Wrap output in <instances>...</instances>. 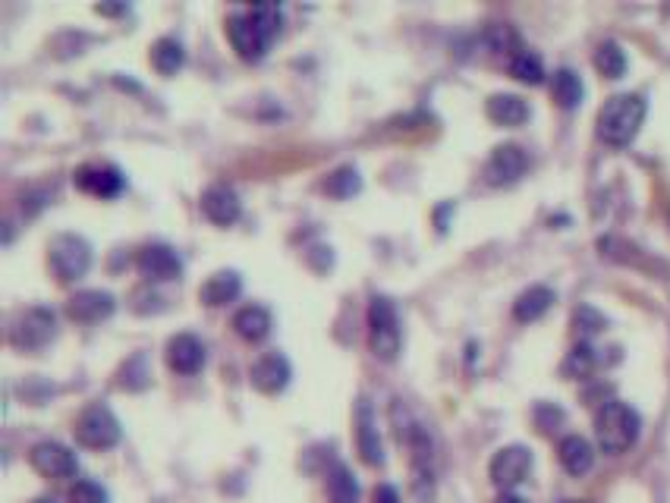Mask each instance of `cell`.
Segmentation results:
<instances>
[{
	"label": "cell",
	"instance_id": "4dcf8cb0",
	"mask_svg": "<svg viewBox=\"0 0 670 503\" xmlns=\"http://www.w3.org/2000/svg\"><path fill=\"white\" fill-rule=\"evenodd\" d=\"M70 503H107V494L95 481H76L70 488Z\"/></svg>",
	"mask_w": 670,
	"mask_h": 503
},
{
	"label": "cell",
	"instance_id": "8fae6325",
	"mask_svg": "<svg viewBox=\"0 0 670 503\" xmlns=\"http://www.w3.org/2000/svg\"><path fill=\"white\" fill-rule=\"evenodd\" d=\"M139 271H142L145 280L164 283V280H177L183 274V261L170 246L155 243V246H145L139 252Z\"/></svg>",
	"mask_w": 670,
	"mask_h": 503
},
{
	"label": "cell",
	"instance_id": "1f68e13d",
	"mask_svg": "<svg viewBox=\"0 0 670 503\" xmlns=\"http://www.w3.org/2000/svg\"><path fill=\"white\" fill-rule=\"evenodd\" d=\"M576 327L582 334H598L608 327V318H604L601 312H595L592 305H582V309L576 312Z\"/></svg>",
	"mask_w": 670,
	"mask_h": 503
},
{
	"label": "cell",
	"instance_id": "ba28073f",
	"mask_svg": "<svg viewBox=\"0 0 670 503\" xmlns=\"http://www.w3.org/2000/svg\"><path fill=\"white\" fill-rule=\"evenodd\" d=\"M227 35H230V45L233 51L240 54L243 60H262L268 45H271V35L255 23L249 13H236L227 19Z\"/></svg>",
	"mask_w": 670,
	"mask_h": 503
},
{
	"label": "cell",
	"instance_id": "d4e9b609",
	"mask_svg": "<svg viewBox=\"0 0 670 503\" xmlns=\"http://www.w3.org/2000/svg\"><path fill=\"white\" fill-rule=\"evenodd\" d=\"M510 73H513L516 79H520V82H526V85L545 82L542 57H538L535 51H529V48H516V51L510 54Z\"/></svg>",
	"mask_w": 670,
	"mask_h": 503
},
{
	"label": "cell",
	"instance_id": "2e32d148",
	"mask_svg": "<svg viewBox=\"0 0 670 503\" xmlns=\"http://www.w3.org/2000/svg\"><path fill=\"white\" fill-rule=\"evenodd\" d=\"M249 378L262 393H280L290 384V362L280 353H268L252 365Z\"/></svg>",
	"mask_w": 670,
	"mask_h": 503
},
{
	"label": "cell",
	"instance_id": "484cf974",
	"mask_svg": "<svg viewBox=\"0 0 670 503\" xmlns=\"http://www.w3.org/2000/svg\"><path fill=\"white\" fill-rule=\"evenodd\" d=\"M595 368H598V349L586 340L576 343L564 359V375L570 378H589Z\"/></svg>",
	"mask_w": 670,
	"mask_h": 503
},
{
	"label": "cell",
	"instance_id": "e575fe53",
	"mask_svg": "<svg viewBox=\"0 0 670 503\" xmlns=\"http://www.w3.org/2000/svg\"><path fill=\"white\" fill-rule=\"evenodd\" d=\"M35 503H54V500H48V497H38Z\"/></svg>",
	"mask_w": 670,
	"mask_h": 503
},
{
	"label": "cell",
	"instance_id": "5bb4252c",
	"mask_svg": "<svg viewBox=\"0 0 670 503\" xmlns=\"http://www.w3.org/2000/svg\"><path fill=\"white\" fill-rule=\"evenodd\" d=\"M167 365L177 375H199L205 365V343L196 334H177L167 343Z\"/></svg>",
	"mask_w": 670,
	"mask_h": 503
},
{
	"label": "cell",
	"instance_id": "cb8c5ba5",
	"mask_svg": "<svg viewBox=\"0 0 670 503\" xmlns=\"http://www.w3.org/2000/svg\"><path fill=\"white\" fill-rule=\"evenodd\" d=\"M183 60H186V54L177 38H158L155 48H151V63H155V70L161 76H174L183 67Z\"/></svg>",
	"mask_w": 670,
	"mask_h": 503
},
{
	"label": "cell",
	"instance_id": "52a82bcc",
	"mask_svg": "<svg viewBox=\"0 0 670 503\" xmlns=\"http://www.w3.org/2000/svg\"><path fill=\"white\" fill-rule=\"evenodd\" d=\"M57 334V318L51 309L45 305H35V309H26L23 315L16 318L13 331H10V340L13 346L19 349H41L48 346Z\"/></svg>",
	"mask_w": 670,
	"mask_h": 503
},
{
	"label": "cell",
	"instance_id": "e0dca14e",
	"mask_svg": "<svg viewBox=\"0 0 670 503\" xmlns=\"http://www.w3.org/2000/svg\"><path fill=\"white\" fill-rule=\"evenodd\" d=\"M557 456H560V466H564L576 478L586 475L592 469V463H595L592 444L586 441V437H579V434H567L564 441H560V447H557Z\"/></svg>",
	"mask_w": 670,
	"mask_h": 503
},
{
	"label": "cell",
	"instance_id": "7a4b0ae2",
	"mask_svg": "<svg viewBox=\"0 0 670 503\" xmlns=\"http://www.w3.org/2000/svg\"><path fill=\"white\" fill-rule=\"evenodd\" d=\"M639 428H642L639 412L630 403H620V400H608L595 415V437L604 453L630 450L639 437Z\"/></svg>",
	"mask_w": 670,
	"mask_h": 503
},
{
	"label": "cell",
	"instance_id": "836d02e7",
	"mask_svg": "<svg viewBox=\"0 0 670 503\" xmlns=\"http://www.w3.org/2000/svg\"><path fill=\"white\" fill-rule=\"evenodd\" d=\"M494 503H529V500H526V497H520V494H513V491H510V494H501V497H497Z\"/></svg>",
	"mask_w": 670,
	"mask_h": 503
},
{
	"label": "cell",
	"instance_id": "ac0fdd59",
	"mask_svg": "<svg viewBox=\"0 0 670 503\" xmlns=\"http://www.w3.org/2000/svg\"><path fill=\"white\" fill-rule=\"evenodd\" d=\"M356 437H359V453L369 466H381L384 463V453H381V441H378V428H375V419H372V406L369 403H359V412H356Z\"/></svg>",
	"mask_w": 670,
	"mask_h": 503
},
{
	"label": "cell",
	"instance_id": "44dd1931",
	"mask_svg": "<svg viewBox=\"0 0 670 503\" xmlns=\"http://www.w3.org/2000/svg\"><path fill=\"white\" fill-rule=\"evenodd\" d=\"M488 117L497 126H523L529 120V104L520 95H510V92L491 95L488 98Z\"/></svg>",
	"mask_w": 670,
	"mask_h": 503
},
{
	"label": "cell",
	"instance_id": "277c9868",
	"mask_svg": "<svg viewBox=\"0 0 670 503\" xmlns=\"http://www.w3.org/2000/svg\"><path fill=\"white\" fill-rule=\"evenodd\" d=\"M76 441L82 447H89V450H107V447H114L120 441V422H117V415L107 409V406H101V403L89 406L76 419Z\"/></svg>",
	"mask_w": 670,
	"mask_h": 503
},
{
	"label": "cell",
	"instance_id": "d6986e66",
	"mask_svg": "<svg viewBox=\"0 0 670 503\" xmlns=\"http://www.w3.org/2000/svg\"><path fill=\"white\" fill-rule=\"evenodd\" d=\"M233 327L243 340L262 343L271 334L274 321H271V312L265 309V305H246V309H240L233 315Z\"/></svg>",
	"mask_w": 670,
	"mask_h": 503
},
{
	"label": "cell",
	"instance_id": "9c48e42d",
	"mask_svg": "<svg viewBox=\"0 0 670 503\" xmlns=\"http://www.w3.org/2000/svg\"><path fill=\"white\" fill-rule=\"evenodd\" d=\"M529 170V155L520 145H497L485 164V180L491 186H513Z\"/></svg>",
	"mask_w": 670,
	"mask_h": 503
},
{
	"label": "cell",
	"instance_id": "5b68a950",
	"mask_svg": "<svg viewBox=\"0 0 670 503\" xmlns=\"http://www.w3.org/2000/svg\"><path fill=\"white\" fill-rule=\"evenodd\" d=\"M89 265H92V246L85 243L82 236L63 233V236H57L54 243H51V268H54V274L63 283L85 277Z\"/></svg>",
	"mask_w": 670,
	"mask_h": 503
},
{
	"label": "cell",
	"instance_id": "7c38bea8",
	"mask_svg": "<svg viewBox=\"0 0 670 503\" xmlns=\"http://www.w3.org/2000/svg\"><path fill=\"white\" fill-rule=\"evenodd\" d=\"M76 186L92 195H101V199H114V195L123 192L126 177L114 164H85L76 170Z\"/></svg>",
	"mask_w": 670,
	"mask_h": 503
},
{
	"label": "cell",
	"instance_id": "8992f818",
	"mask_svg": "<svg viewBox=\"0 0 670 503\" xmlns=\"http://www.w3.org/2000/svg\"><path fill=\"white\" fill-rule=\"evenodd\" d=\"M532 472V453L529 447L523 444H510L504 450H497L491 466H488V475H491V485L501 488L504 494H510L516 485H523Z\"/></svg>",
	"mask_w": 670,
	"mask_h": 503
},
{
	"label": "cell",
	"instance_id": "4fadbf2b",
	"mask_svg": "<svg viewBox=\"0 0 670 503\" xmlns=\"http://www.w3.org/2000/svg\"><path fill=\"white\" fill-rule=\"evenodd\" d=\"M114 309H117L114 296L104 290H79L67 302V315L79 324H98L104 318H111Z\"/></svg>",
	"mask_w": 670,
	"mask_h": 503
},
{
	"label": "cell",
	"instance_id": "603a6c76",
	"mask_svg": "<svg viewBox=\"0 0 670 503\" xmlns=\"http://www.w3.org/2000/svg\"><path fill=\"white\" fill-rule=\"evenodd\" d=\"M551 92H554V101L560 107H567V111H573V107H579L582 95H586V85H582V79L573 73V70H557L554 79H551Z\"/></svg>",
	"mask_w": 670,
	"mask_h": 503
},
{
	"label": "cell",
	"instance_id": "d6a6232c",
	"mask_svg": "<svg viewBox=\"0 0 670 503\" xmlns=\"http://www.w3.org/2000/svg\"><path fill=\"white\" fill-rule=\"evenodd\" d=\"M375 503H400L397 488H391V485H378V488H375Z\"/></svg>",
	"mask_w": 670,
	"mask_h": 503
},
{
	"label": "cell",
	"instance_id": "3957f363",
	"mask_svg": "<svg viewBox=\"0 0 670 503\" xmlns=\"http://www.w3.org/2000/svg\"><path fill=\"white\" fill-rule=\"evenodd\" d=\"M400 318L394 302L387 296H375L369 302V346L381 362H394L400 353Z\"/></svg>",
	"mask_w": 670,
	"mask_h": 503
},
{
	"label": "cell",
	"instance_id": "7402d4cb",
	"mask_svg": "<svg viewBox=\"0 0 670 503\" xmlns=\"http://www.w3.org/2000/svg\"><path fill=\"white\" fill-rule=\"evenodd\" d=\"M551 305H554V290L538 283V287H529L526 293H520V299L513 302V315H516V321L532 324V321L542 318Z\"/></svg>",
	"mask_w": 670,
	"mask_h": 503
},
{
	"label": "cell",
	"instance_id": "9a60e30c",
	"mask_svg": "<svg viewBox=\"0 0 670 503\" xmlns=\"http://www.w3.org/2000/svg\"><path fill=\"white\" fill-rule=\"evenodd\" d=\"M240 211H243L240 195H236L230 186H208L202 192V214L208 217L211 224L230 227L236 217H240Z\"/></svg>",
	"mask_w": 670,
	"mask_h": 503
},
{
	"label": "cell",
	"instance_id": "f546056e",
	"mask_svg": "<svg viewBox=\"0 0 670 503\" xmlns=\"http://www.w3.org/2000/svg\"><path fill=\"white\" fill-rule=\"evenodd\" d=\"M249 16H252L255 23L262 26L271 38L277 35V29H280V7H277V4H258V7L249 10Z\"/></svg>",
	"mask_w": 670,
	"mask_h": 503
},
{
	"label": "cell",
	"instance_id": "83f0119b",
	"mask_svg": "<svg viewBox=\"0 0 670 503\" xmlns=\"http://www.w3.org/2000/svg\"><path fill=\"white\" fill-rule=\"evenodd\" d=\"M328 494H331V503H359L356 475L347 466H334V472L328 475Z\"/></svg>",
	"mask_w": 670,
	"mask_h": 503
},
{
	"label": "cell",
	"instance_id": "ffe728a7",
	"mask_svg": "<svg viewBox=\"0 0 670 503\" xmlns=\"http://www.w3.org/2000/svg\"><path fill=\"white\" fill-rule=\"evenodd\" d=\"M240 290H243L240 274H236V271H218V274H211L205 280L199 299L205 305H211V309H218V305H227V302H233L236 296H240Z\"/></svg>",
	"mask_w": 670,
	"mask_h": 503
},
{
	"label": "cell",
	"instance_id": "f1b7e54d",
	"mask_svg": "<svg viewBox=\"0 0 670 503\" xmlns=\"http://www.w3.org/2000/svg\"><path fill=\"white\" fill-rule=\"evenodd\" d=\"M324 189H328V195H334V199H350V195H356L362 189L359 170L356 167H337L328 177V183H324Z\"/></svg>",
	"mask_w": 670,
	"mask_h": 503
},
{
	"label": "cell",
	"instance_id": "30bf717a",
	"mask_svg": "<svg viewBox=\"0 0 670 503\" xmlns=\"http://www.w3.org/2000/svg\"><path fill=\"white\" fill-rule=\"evenodd\" d=\"M29 463L38 475L45 478H73L79 472V459L70 447H63L57 441H41L32 447Z\"/></svg>",
	"mask_w": 670,
	"mask_h": 503
},
{
	"label": "cell",
	"instance_id": "6da1fadb",
	"mask_svg": "<svg viewBox=\"0 0 670 503\" xmlns=\"http://www.w3.org/2000/svg\"><path fill=\"white\" fill-rule=\"evenodd\" d=\"M645 120V98L642 95H614L604 101L598 114V136L620 148L630 145L639 136V126Z\"/></svg>",
	"mask_w": 670,
	"mask_h": 503
},
{
	"label": "cell",
	"instance_id": "4316f807",
	"mask_svg": "<svg viewBox=\"0 0 670 503\" xmlns=\"http://www.w3.org/2000/svg\"><path fill=\"white\" fill-rule=\"evenodd\" d=\"M595 67L604 79H620L626 73V51L617 41H601L595 51Z\"/></svg>",
	"mask_w": 670,
	"mask_h": 503
}]
</instances>
